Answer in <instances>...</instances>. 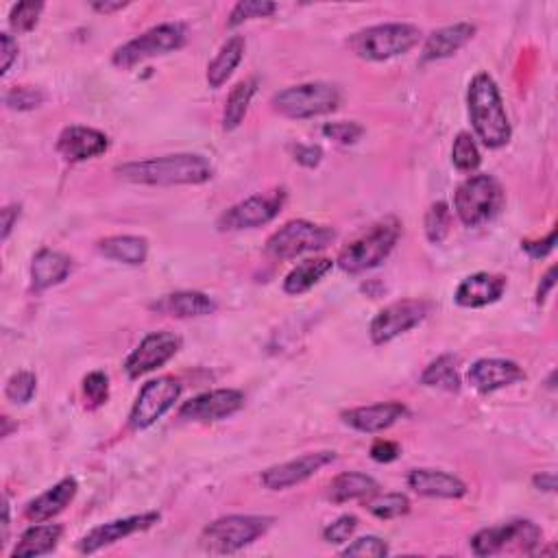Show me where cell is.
Returning <instances> with one entry per match:
<instances>
[{"instance_id": "5", "label": "cell", "mask_w": 558, "mask_h": 558, "mask_svg": "<svg viewBox=\"0 0 558 558\" xmlns=\"http://www.w3.org/2000/svg\"><path fill=\"white\" fill-rule=\"evenodd\" d=\"M273 521L266 515H227L203 528L199 545L210 554H234L266 535Z\"/></svg>"}, {"instance_id": "53", "label": "cell", "mask_w": 558, "mask_h": 558, "mask_svg": "<svg viewBox=\"0 0 558 558\" xmlns=\"http://www.w3.org/2000/svg\"><path fill=\"white\" fill-rule=\"evenodd\" d=\"M7 535H9V502L5 497V502H3V541H7Z\"/></svg>"}, {"instance_id": "15", "label": "cell", "mask_w": 558, "mask_h": 558, "mask_svg": "<svg viewBox=\"0 0 558 558\" xmlns=\"http://www.w3.org/2000/svg\"><path fill=\"white\" fill-rule=\"evenodd\" d=\"M336 454L334 452H312L303 454L295 460H288V463L269 467L262 471L260 482L264 489L269 491H286L290 487H297V484L306 482L312 478L314 473H319L323 467L334 463Z\"/></svg>"}, {"instance_id": "41", "label": "cell", "mask_w": 558, "mask_h": 558, "mask_svg": "<svg viewBox=\"0 0 558 558\" xmlns=\"http://www.w3.org/2000/svg\"><path fill=\"white\" fill-rule=\"evenodd\" d=\"M5 103L18 112H29V109L40 107L44 103V94L31 86H16L5 94Z\"/></svg>"}, {"instance_id": "27", "label": "cell", "mask_w": 558, "mask_h": 558, "mask_svg": "<svg viewBox=\"0 0 558 558\" xmlns=\"http://www.w3.org/2000/svg\"><path fill=\"white\" fill-rule=\"evenodd\" d=\"M62 535H64V528L59 524H35L22 532L14 552H11V558H31V556L51 554L57 548V543L62 541Z\"/></svg>"}, {"instance_id": "13", "label": "cell", "mask_w": 558, "mask_h": 558, "mask_svg": "<svg viewBox=\"0 0 558 558\" xmlns=\"http://www.w3.org/2000/svg\"><path fill=\"white\" fill-rule=\"evenodd\" d=\"M428 312H430L428 301L402 299L391 303V306H386L384 310L375 314V319L371 321L369 334L373 345H386L391 343L393 338L415 330V327L421 325L423 319L428 317Z\"/></svg>"}, {"instance_id": "1", "label": "cell", "mask_w": 558, "mask_h": 558, "mask_svg": "<svg viewBox=\"0 0 558 558\" xmlns=\"http://www.w3.org/2000/svg\"><path fill=\"white\" fill-rule=\"evenodd\" d=\"M116 173L142 186H201L214 177V166L203 155L179 153L129 162L118 166Z\"/></svg>"}, {"instance_id": "16", "label": "cell", "mask_w": 558, "mask_h": 558, "mask_svg": "<svg viewBox=\"0 0 558 558\" xmlns=\"http://www.w3.org/2000/svg\"><path fill=\"white\" fill-rule=\"evenodd\" d=\"M242 406H245V395L240 391H236V388H218V391L190 399V402L179 408V417L186 421L210 423L236 415Z\"/></svg>"}, {"instance_id": "9", "label": "cell", "mask_w": 558, "mask_h": 558, "mask_svg": "<svg viewBox=\"0 0 558 558\" xmlns=\"http://www.w3.org/2000/svg\"><path fill=\"white\" fill-rule=\"evenodd\" d=\"M541 537L543 532L535 521L517 519L502 526L482 528L480 532H476V535L471 537V550L478 556H493L508 548H517L524 554H535L541 545Z\"/></svg>"}, {"instance_id": "49", "label": "cell", "mask_w": 558, "mask_h": 558, "mask_svg": "<svg viewBox=\"0 0 558 558\" xmlns=\"http://www.w3.org/2000/svg\"><path fill=\"white\" fill-rule=\"evenodd\" d=\"M554 284H556V266H552V269L543 275L541 284H539V288H537V303H539V306H543L545 299H548V295H550V290L554 288Z\"/></svg>"}, {"instance_id": "47", "label": "cell", "mask_w": 558, "mask_h": 558, "mask_svg": "<svg viewBox=\"0 0 558 558\" xmlns=\"http://www.w3.org/2000/svg\"><path fill=\"white\" fill-rule=\"evenodd\" d=\"M554 245H556V232L552 229V232L548 234V238H543V240H524L521 242V247H524L528 251V256L530 258H545V256H550V253L554 251Z\"/></svg>"}, {"instance_id": "6", "label": "cell", "mask_w": 558, "mask_h": 558, "mask_svg": "<svg viewBox=\"0 0 558 558\" xmlns=\"http://www.w3.org/2000/svg\"><path fill=\"white\" fill-rule=\"evenodd\" d=\"M504 205V188L491 175H473L456 188L454 210L460 223L480 227L497 216Z\"/></svg>"}, {"instance_id": "54", "label": "cell", "mask_w": 558, "mask_h": 558, "mask_svg": "<svg viewBox=\"0 0 558 558\" xmlns=\"http://www.w3.org/2000/svg\"><path fill=\"white\" fill-rule=\"evenodd\" d=\"M3 423H5V430H3V436H9V432H11V426H9V417H3Z\"/></svg>"}, {"instance_id": "48", "label": "cell", "mask_w": 558, "mask_h": 558, "mask_svg": "<svg viewBox=\"0 0 558 558\" xmlns=\"http://www.w3.org/2000/svg\"><path fill=\"white\" fill-rule=\"evenodd\" d=\"M0 44H3V70H0V75H7L14 59L18 57V42L9 33H0Z\"/></svg>"}, {"instance_id": "37", "label": "cell", "mask_w": 558, "mask_h": 558, "mask_svg": "<svg viewBox=\"0 0 558 558\" xmlns=\"http://www.w3.org/2000/svg\"><path fill=\"white\" fill-rule=\"evenodd\" d=\"M277 11V5L271 0H240L234 5L232 14H229V27H238V24L253 20V18H269Z\"/></svg>"}, {"instance_id": "19", "label": "cell", "mask_w": 558, "mask_h": 558, "mask_svg": "<svg viewBox=\"0 0 558 558\" xmlns=\"http://www.w3.org/2000/svg\"><path fill=\"white\" fill-rule=\"evenodd\" d=\"M467 380L480 393H495L500 388L526 380V371L513 360L482 358L473 362L467 373Z\"/></svg>"}, {"instance_id": "44", "label": "cell", "mask_w": 558, "mask_h": 558, "mask_svg": "<svg viewBox=\"0 0 558 558\" xmlns=\"http://www.w3.org/2000/svg\"><path fill=\"white\" fill-rule=\"evenodd\" d=\"M358 517L356 515H343L338 517L336 521H332L330 526L323 530V539L327 543H347L351 539V535L358 530Z\"/></svg>"}, {"instance_id": "36", "label": "cell", "mask_w": 558, "mask_h": 558, "mask_svg": "<svg viewBox=\"0 0 558 558\" xmlns=\"http://www.w3.org/2000/svg\"><path fill=\"white\" fill-rule=\"evenodd\" d=\"M480 162H482L480 151L476 147V142H473V138L467 131L458 133L454 140V147H452V164L458 168V171L473 173V171H478Z\"/></svg>"}, {"instance_id": "12", "label": "cell", "mask_w": 558, "mask_h": 558, "mask_svg": "<svg viewBox=\"0 0 558 558\" xmlns=\"http://www.w3.org/2000/svg\"><path fill=\"white\" fill-rule=\"evenodd\" d=\"M181 397V382L171 375L151 380L142 386V391L131 408L129 426L131 430H147L157 419H162Z\"/></svg>"}, {"instance_id": "50", "label": "cell", "mask_w": 558, "mask_h": 558, "mask_svg": "<svg viewBox=\"0 0 558 558\" xmlns=\"http://www.w3.org/2000/svg\"><path fill=\"white\" fill-rule=\"evenodd\" d=\"M20 212H22L20 205H7V208L3 210V240L9 238L11 229H14V225L18 223Z\"/></svg>"}, {"instance_id": "31", "label": "cell", "mask_w": 558, "mask_h": 558, "mask_svg": "<svg viewBox=\"0 0 558 558\" xmlns=\"http://www.w3.org/2000/svg\"><path fill=\"white\" fill-rule=\"evenodd\" d=\"M334 260L330 258H310L297 264L284 279V293L286 295H303L310 288L317 286L321 279L332 271Z\"/></svg>"}, {"instance_id": "39", "label": "cell", "mask_w": 558, "mask_h": 558, "mask_svg": "<svg viewBox=\"0 0 558 558\" xmlns=\"http://www.w3.org/2000/svg\"><path fill=\"white\" fill-rule=\"evenodd\" d=\"M44 11V3H18L9 14V27L16 33H29L35 29Z\"/></svg>"}, {"instance_id": "29", "label": "cell", "mask_w": 558, "mask_h": 558, "mask_svg": "<svg viewBox=\"0 0 558 558\" xmlns=\"http://www.w3.org/2000/svg\"><path fill=\"white\" fill-rule=\"evenodd\" d=\"M157 308L166 314H173L177 319H194L214 314L216 303L199 290H179V293L168 295Z\"/></svg>"}, {"instance_id": "38", "label": "cell", "mask_w": 558, "mask_h": 558, "mask_svg": "<svg viewBox=\"0 0 558 558\" xmlns=\"http://www.w3.org/2000/svg\"><path fill=\"white\" fill-rule=\"evenodd\" d=\"M35 391H38V378L31 371L14 373L5 386V395L14 404H29Z\"/></svg>"}, {"instance_id": "18", "label": "cell", "mask_w": 558, "mask_h": 558, "mask_svg": "<svg viewBox=\"0 0 558 558\" xmlns=\"http://www.w3.org/2000/svg\"><path fill=\"white\" fill-rule=\"evenodd\" d=\"M107 149H109V138L103 131L92 127L70 125L59 133L57 138V153L70 164L94 160V157L103 155Z\"/></svg>"}, {"instance_id": "32", "label": "cell", "mask_w": 558, "mask_h": 558, "mask_svg": "<svg viewBox=\"0 0 558 558\" xmlns=\"http://www.w3.org/2000/svg\"><path fill=\"white\" fill-rule=\"evenodd\" d=\"M258 83H260L258 77L242 79L232 88V92H229L227 103H225V114H223L225 131H234L242 125V120H245V116L249 112L253 96H256V92H258Z\"/></svg>"}, {"instance_id": "43", "label": "cell", "mask_w": 558, "mask_h": 558, "mask_svg": "<svg viewBox=\"0 0 558 558\" xmlns=\"http://www.w3.org/2000/svg\"><path fill=\"white\" fill-rule=\"evenodd\" d=\"M343 556H367V558H384L388 556V545L380 537H360L343 550Z\"/></svg>"}, {"instance_id": "21", "label": "cell", "mask_w": 558, "mask_h": 558, "mask_svg": "<svg viewBox=\"0 0 558 558\" xmlns=\"http://www.w3.org/2000/svg\"><path fill=\"white\" fill-rule=\"evenodd\" d=\"M506 290V277L495 273H476L465 277L456 288V303L460 308H484L500 301Z\"/></svg>"}, {"instance_id": "35", "label": "cell", "mask_w": 558, "mask_h": 558, "mask_svg": "<svg viewBox=\"0 0 558 558\" xmlns=\"http://www.w3.org/2000/svg\"><path fill=\"white\" fill-rule=\"evenodd\" d=\"M452 229V210L443 201H436L430 205L426 214V236L432 245H441Z\"/></svg>"}, {"instance_id": "11", "label": "cell", "mask_w": 558, "mask_h": 558, "mask_svg": "<svg viewBox=\"0 0 558 558\" xmlns=\"http://www.w3.org/2000/svg\"><path fill=\"white\" fill-rule=\"evenodd\" d=\"M284 203H286L284 188H277L266 194H253V197L225 210L216 225L221 232H242V229L262 227L266 223H271L273 218L282 212Z\"/></svg>"}, {"instance_id": "26", "label": "cell", "mask_w": 558, "mask_h": 558, "mask_svg": "<svg viewBox=\"0 0 558 558\" xmlns=\"http://www.w3.org/2000/svg\"><path fill=\"white\" fill-rule=\"evenodd\" d=\"M380 493L378 480H373L367 473L360 471H345L338 473V476L330 482V491L327 497L334 504H345L354 500H369V497Z\"/></svg>"}, {"instance_id": "46", "label": "cell", "mask_w": 558, "mask_h": 558, "mask_svg": "<svg viewBox=\"0 0 558 558\" xmlns=\"http://www.w3.org/2000/svg\"><path fill=\"white\" fill-rule=\"evenodd\" d=\"M293 155H295V160L306 168L319 166L323 160V151H321V147H317V144H295Z\"/></svg>"}, {"instance_id": "33", "label": "cell", "mask_w": 558, "mask_h": 558, "mask_svg": "<svg viewBox=\"0 0 558 558\" xmlns=\"http://www.w3.org/2000/svg\"><path fill=\"white\" fill-rule=\"evenodd\" d=\"M458 358L456 356H439L432 360L421 373V384L432 388H443V391L458 393L460 391V375H458Z\"/></svg>"}, {"instance_id": "34", "label": "cell", "mask_w": 558, "mask_h": 558, "mask_svg": "<svg viewBox=\"0 0 558 558\" xmlns=\"http://www.w3.org/2000/svg\"><path fill=\"white\" fill-rule=\"evenodd\" d=\"M367 508H369V513L378 519H395L410 511V500L404 493L373 495L367 500Z\"/></svg>"}, {"instance_id": "42", "label": "cell", "mask_w": 558, "mask_h": 558, "mask_svg": "<svg viewBox=\"0 0 558 558\" xmlns=\"http://www.w3.org/2000/svg\"><path fill=\"white\" fill-rule=\"evenodd\" d=\"M362 133H365V129H362V125L354 123V120H349V123L347 120H341V123H327L323 127V136L338 144H356L362 138Z\"/></svg>"}, {"instance_id": "24", "label": "cell", "mask_w": 558, "mask_h": 558, "mask_svg": "<svg viewBox=\"0 0 558 558\" xmlns=\"http://www.w3.org/2000/svg\"><path fill=\"white\" fill-rule=\"evenodd\" d=\"M473 35H476V27L469 22H458L450 24V27L436 29L428 35L426 44H423L421 59L423 62H439V59L452 57L471 42Z\"/></svg>"}, {"instance_id": "51", "label": "cell", "mask_w": 558, "mask_h": 558, "mask_svg": "<svg viewBox=\"0 0 558 558\" xmlns=\"http://www.w3.org/2000/svg\"><path fill=\"white\" fill-rule=\"evenodd\" d=\"M532 484L539 491H548V493H554L556 491V473L548 471V473H537L535 478H532Z\"/></svg>"}, {"instance_id": "28", "label": "cell", "mask_w": 558, "mask_h": 558, "mask_svg": "<svg viewBox=\"0 0 558 558\" xmlns=\"http://www.w3.org/2000/svg\"><path fill=\"white\" fill-rule=\"evenodd\" d=\"M99 253L107 260L140 266L147 262L149 240L142 236H109L99 242Z\"/></svg>"}, {"instance_id": "3", "label": "cell", "mask_w": 558, "mask_h": 558, "mask_svg": "<svg viewBox=\"0 0 558 558\" xmlns=\"http://www.w3.org/2000/svg\"><path fill=\"white\" fill-rule=\"evenodd\" d=\"M399 236H402L399 218L386 216L382 221L373 223L367 232H362L358 238L351 240L336 262L349 275L367 273L391 256Z\"/></svg>"}, {"instance_id": "25", "label": "cell", "mask_w": 558, "mask_h": 558, "mask_svg": "<svg viewBox=\"0 0 558 558\" xmlns=\"http://www.w3.org/2000/svg\"><path fill=\"white\" fill-rule=\"evenodd\" d=\"M72 271V260L53 249H40L31 262V288L35 293L62 284Z\"/></svg>"}, {"instance_id": "45", "label": "cell", "mask_w": 558, "mask_h": 558, "mask_svg": "<svg viewBox=\"0 0 558 558\" xmlns=\"http://www.w3.org/2000/svg\"><path fill=\"white\" fill-rule=\"evenodd\" d=\"M399 454H402V447H399L395 441L378 439L371 445V458L375 463H393V460L399 458Z\"/></svg>"}, {"instance_id": "10", "label": "cell", "mask_w": 558, "mask_h": 558, "mask_svg": "<svg viewBox=\"0 0 558 558\" xmlns=\"http://www.w3.org/2000/svg\"><path fill=\"white\" fill-rule=\"evenodd\" d=\"M336 232L332 227L308 221H290L266 240V253L277 260H293L303 253H314L332 245Z\"/></svg>"}, {"instance_id": "4", "label": "cell", "mask_w": 558, "mask_h": 558, "mask_svg": "<svg viewBox=\"0 0 558 558\" xmlns=\"http://www.w3.org/2000/svg\"><path fill=\"white\" fill-rule=\"evenodd\" d=\"M421 40V29L415 24L391 22L375 24V27L362 29L349 38V48L360 59L367 62H384L412 51Z\"/></svg>"}, {"instance_id": "17", "label": "cell", "mask_w": 558, "mask_h": 558, "mask_svg": "<svg viewBox=\"0 0 558 558\" xmlns=\"http://www.w3.org/2000/svg\"><path fill=\"white\" fill-rule=\"evenodd\" d=\"M160 519H162L160 513H142V515H131L125 519L107 521V524H103V526L92 528L88 535L79 541V552L81 554L99 552V550L107 548V545H114L131 535H138V532L153 528Z\"/></svg>"}, {"instance_id": "30", "label": "cell", "mask_w": 558, "mask_h": 558, "mask_svg": "<svg viewBox=\"0 0 558 558\" xmlns=\"http://www.w3.org/2000/svg\"><path fill=\"white\" fill-rule=\"evenodd\" d=\"M245 48L247 42L242 35H234V38H229L223 46L221 51L216 53V57L210 62L208 66V83L210 88H221L223 83L234 75V70L238 68V64L242 62V57H245Z\"/></svg>"}, {"instance_id": "40", "label": "cell", "mask_w": 558, "mask_h": 558, "mask_svg": "<svg viewBox=\"0 0 558 558\" xmlns=\"http://www.w3.org/2000/svg\"><path fill=\"white\" fill-rule=\"evenodd\" d=\"M83 395H86L88 408H92V410L107 404V399H109L107 375L103 371H92L90 375H86V380H83Z\"/></svg>"}, {"instance_id": "20", "label": "cell", "mask_w": 558, "mask_h": 558, "mask_svg": "<svg viewBox=\"0 0 558 558\" xmlns=\"http://www.w3.org/2000/svg\"><path fill=\"white\" fill-rule=\"evenodd\" d=\"M406 415H408V408L402 402H382L373 406L345 410L341 417L349 428L365 434H378L395 426V423L399 419H404Z\"/></svg>"}, {"instance_id": "23", "label": "cell", "mask_w": 558, "mask_h": 558, "mask_svg": "<svg viewBox=\"0 0 558 558\" xmlns=\"http://www.w3.org/2000/svg\"><path fill=\"white\" fill-rule=\"evenodd\" d=\"M408 487L423 497H441V500H458L467 495V484L458 476L434 469H415L408 473Z\"/></svg>"}, {"instance_id": "8", "label": "cell", "mask_w": 558, "mask_h": 558, "mask_svg": "<svg viewBox=\"0 0 558 558\" xmlns=\"http://www.w3.org/2000/svg\"><path fill=\"white\" fill-rule=\"evenodd\" d=\"M186 44V27L181 22H166L144 31L138 38L118 46L112 55V64L116 68L129 70L140 62H147L151 57L175 53Z\"/></svg>"}, {"instance_id": "7", "label": "cell", "mask_w": 558, "mask_h": 558, "mask_svg": "<svg viewBox=\"0 0 558 558\" xmlns=\"http://www.w3.org/2000/svg\"><path fill=\"white\" fill-rule=\"evenodd\" d=\"M271 105L279 116L293 120H308L314 116L332 114L341 105V92L332 83L314 81L290 86L273 94Z\"/></svg>"}, {"instance_id": "52", "label": "cell", "mask_w": 558, "mask_h": 558, "mask_svg": "<svg viewBox=\"0 0 558 558\" xmlns=\"http://www.w3.org/2000/svg\"><path fill=\"white\" fill-rule=\"evenodd\" d=\"M129 3H123V0H116V3H92V9L99 11V14H114V11L125 9Z\"/></svg>"}, {"instance_id": "14", "label": "cell", "mask_w": 558, "mask_h": 558, "mask_svg": "<svg viewBox=\"0 0 558 558\" xmlns=\"http://www.w3.org/2000/svg\"><path fill=\"white\" fill-rule=\"evenodd\" d=\"M181 349V338L173 332H153L131 351L125 362V371L131 380H138L155 369L164 367Z\"/></svg>"}, {"instance_id": "22", "label": "cell", "mask_w": 558, "mask_h": 558, "mask_svg": "<svg viewBox=\"0 0 558 558\" xmlns=\"http://www.w3.org/2000/svg\"><path fill=\"white\" fill-rule=\"evenodd\" d=\"M77 489L79 484L75 478L59 480L55 487L44 491L42 495H38L35 500L27 504V508H24V517H27L31 524H44V521L66 511V506H70V502L75 500Z\"/></svg>"}, {"instance_id": "2", "label": "cell", "mask_w": 558, "mask_h": 558, "mask_svg": "<svg viewBox=\"0 0 558 558\" xmlns=\"http://www.w3.org/2000/svg\"><path fill=\"white\" fill-rule=\"evenodd\" d=\"M467 105L471 125L476 129V136L482 140L484 147L502 149L511 142L513 129L511 120L504 109L502 94L497 90V83L487 72H480L471 79L467 92Z\"/></svg>"}]
</instances>
